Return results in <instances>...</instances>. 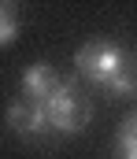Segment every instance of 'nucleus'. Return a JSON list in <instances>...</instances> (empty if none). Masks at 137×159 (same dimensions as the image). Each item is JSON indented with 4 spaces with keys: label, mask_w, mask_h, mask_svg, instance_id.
<instances>
[{
    "label": "nucleus",
    "mask_w": 137,
    "mask_h": 159,
    "mask_svg": "<svg viewBox=\"0 0 137 159\" xmlns=\"http://www.w3.org/2000/svg\"><path fill=\"white\" fill-rule=\"evenodd\" d=\"M45 111H48V126L59 129V133H82L89 126V119H93V104L74 85H67V81L59 85V93L45 104Z\"/></svg>",
    "instance_id": "f257e3e1"
},
{
    "label": "nucleus",
    "mask_w": 137,
    "mask_h": 159,
    "mask_svg": "<svg viewBox=\"0 0 137 159\" xmlns=\"http://www.w3.org/2000/svg\"><path fill=\"white\" fill-rule=\"evenodd\" d=\"M74 67H78L85 78L107 85L119 70H126V67H130V59H126V52H122V48H115V44H107V41H89V44H82V48H78Z\"/></svg>",
    "instance_id": "f03ea898"
},
{
    "label": "nucleus",
    "mask_w": 137,
    "mask_h": 159,
    "mask_svg": "<svg viewBox=\"0 0 137 159\" xmlns=\"http://www.w3.org/2000/svg\"><path fill=\"white\" fill-rule=\"evenodd\" d=\"M59 74L48 67V63H30L22 70V100L30 104H48L56 93H59Z\"/></svg>",
    "instance_id": "7ed1b4c3"
},
{
    "label": "nucleus",
    "mask_w": 137,
    "mask_h": 159,
    "mask_svg": "<svg viewBox=\"0 0 137 159\" xmlns=\"http://www.w3.org/2000/svg\"><path fill=\"white\" fill-rule=\"evenodd\" d=\"M7 126H11L15 133H22V137H34V133H41V129L48 126V111H45V104L11 100V107H7Z\"/></svg>",
    "instance_id": "20e7f679"
},
{
    "label": "nucleus",
    "mask_w": 137,
    "mask_h": 159,
    "mask_svg": "<svg viewBox=\"0 0 137 159\" xmlns=\"http://www.w3.org/2000/svg\"><path fill=\"white\" fill-rule=\"evenodd\" d=\"M104 89H107L111 96H126L130 89H137V74H134V67H126V70H119V74H115L111 81H107Z\"/></svg>",
    "instance_id": "39448f33"
},
{
    "label": "nucleus",
    "mask_w": 137,
    "mask_h": 159,
    "mask_svg": "<svg viewBox=\"0 0 137 159\" xmlns=\"http://www.w3.org/2000/svg\"><path fill=\"white\" fill-rule=\"evenodd\" d=\"M15 34H19V19H15V11H11V7H4V4H0V48H4V44H11Z\"/></svg>",
    "instance_id": "423d86ee"
},
{
    "label": "nucleus",
    "mask_w": 137,
    "mask_h": 159,
    "mask_svg": "<svg viewBox=\"0 0 137 159\" xmlns=\"http://www.w3.org/2000/svg\"><path fill=\"white\" fill-rule=\"evenodd\" d=\"M119 148L137 156V115H130V119L119 126Z\"/></svg>",
    "instance_id": "0eeeda50"
}]
</instances>
